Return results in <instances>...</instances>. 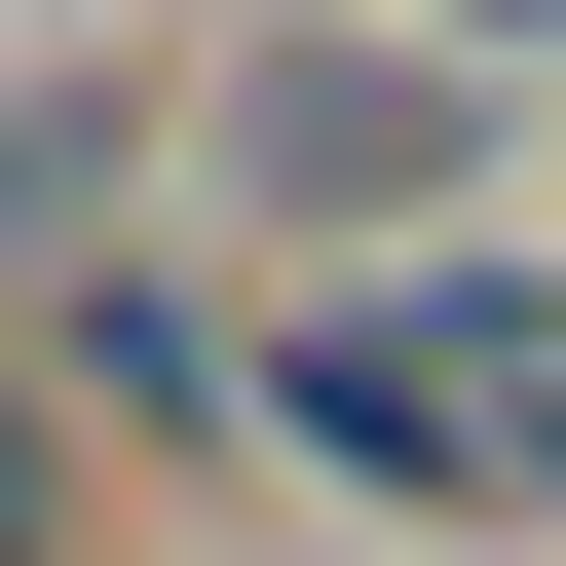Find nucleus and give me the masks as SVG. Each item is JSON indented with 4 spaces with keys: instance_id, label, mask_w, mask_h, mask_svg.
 I'll return each mask as SVG.
<instances>
[{
    "instance_id": "nucleus-1",
    "label": "nucleus",
    "mask_w": 566,
    "mask_h": 566,
    "mask_svg": "<svg viewBox=\"0 0 566 566\" xmlns=\"http://www.w3.org/2000/svg\"><path fill=\"white\" fill-rule=\"evenodd\" d=\"M189 227L227 264H453L491 227V39L453 0H264L189 76Z\"/></svg>"
},
{
    "instance_id": "nucleus-2",
    "label": "nucleus",
    "mask_w": 566,
    "mask_h": 566,
    "mask_svg": "<svg viewBox=\"0 0 566 566\" xmlns=\"http://www.w3.org/2000/svg\"><path fill=\"white\" fill-rule=\"evenodd\" d=\"M114 227H151V114H114V76H0V303L114 264Z\"/></svg>"
},
{
    "instance_id": "nucleus-3",
    "label": "nucleus",
    "mask_w": 566,
    "mask_h": 566,
    "mask_svg": "<svg viewBox=\"0 0 566 566\" xmlns=\"http://www.w3.org/2000/svg\"><path fill=\"white\" fill-rule=\"evenodd\" d=\"M0 566H76V378L0 340Z\"/></svg>"
},
{
    "instance_id": "nucleus-4",
    "label": "nucleus",
    "mask_w": 566,
    "mask_h": 566,
    "mask_svg": "<svg viewBox=\"0 0 566 566\" xmlns=\"http://www.w3.org/2000/svg\"><path fill=\"white\" fill-rule=\"evenodd\" d=\"M453 39H491V76H566V0H453Z\"/></svg>"
}]
</instances>
